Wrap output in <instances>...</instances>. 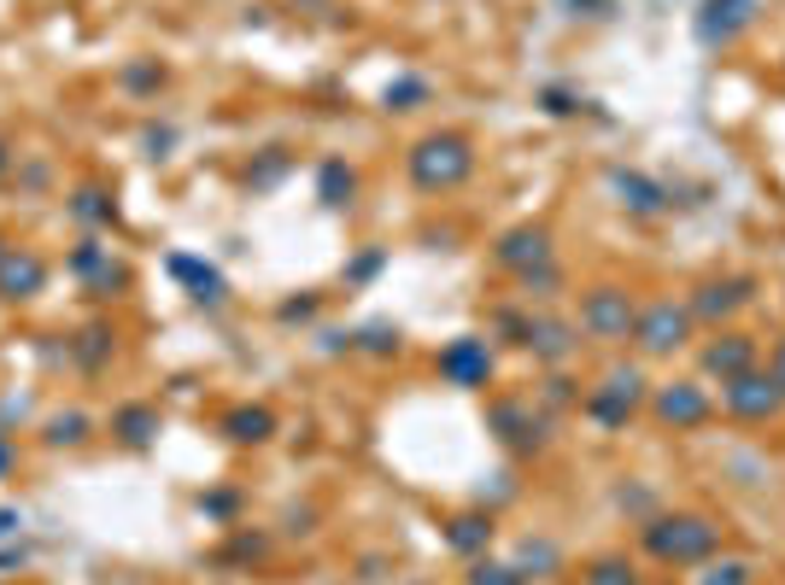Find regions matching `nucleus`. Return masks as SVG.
I'll return each mask as SVG.
<instances>
[{
    "instance_id": "ddd939ff",
    "label": "nucleus",
    "mask_w": 785,
    "mask_h": 585,
    "mask_svg": "<svg viewBox=\"0 0 785 585\" xmlns=\"http://www.w3.org/2000/svg\"><path fill=\"white\" fill-rule=\"evenodd\" d=\"M745 305H751V281L733 276V281L697 287V299H692L686 310H692V317H704V322H721V317H733V310H745Z\"/></svg>"
},
{
    "instance_id": "20e7f679",
    "label": "nucleus",
    "mask_w": 785,
    "mask_h": 585,
    "mask_svg": "<svg viewBox=\"0 0 785 585\" xmlns=\"http://www.w3.org/2000/svg\"><path fill=\"white\" fill-rule=\"evenodd\" d=\"M639 404H645V374L628 363V369H610L604 374V387L587 399V415H592V422H604V428H622Z\"/></svg>"
},
{
    "instance_id": "7c9ffc66",
    "label": "nucleus",
    "mask_w": 785,
    "mask_h": 585,
    "mask_svg": "<svg viewBox=\"0 0 785 585\" xmlns=\"http://www.w3.org/2000/svg\"><path fill=\"white\" fill-rule=\"evenodd\" d=\"M7 456H12V451H7V439H0V469H7Z\"/></svg>"
},
{
    "instance_id": "f257e3e1",
    "label": "nucleus",
    "mask_w": 785,
    "mask_h": 585,
    "mask_svg": "<svg viewBox=\"0 0 785 585\" xmlns=\"http://www.w3.org/2000/svg\"><path fill=\"white\" fill-rule=\"evenodd\" d=\"M469 171H475V153H469L463 135H422L410 146V182H417L422 194H446V187H458Z\"/></svg>"
},
{
    "instance_id": "a878e982",
    "label": "nucleus",
    "mask_w": 785,
    "mask_h": 585,
    "mask_svg": "<svg viewBox=\"0 0 785 585\" xmlns=\"http://www.w3.org/2000/svg\"><path fill=\"white\" fill-rule=\"evenodd\" d=\"M82 428H89V415H53L48 439H53V445H77V439H82Z\"/></svg>"
},
{
    "instance_id": "1a4fd4ad",
    "label": "nucleus",
    "mask_w": 785,
    "mask_h": 585,
    "mask_svg": "<svg viewBox=\"0 0 785 585\" xmlns=\"http://www.w3.org/2000/svg\"><path fill=\"white\" fill-rule=\"evenodd\" d=\"M492 258H499L504 269H522V276H533V269L551 264V235H546V228H510Z\"/></svg>"
},
{
    "instance_id": "0eeeda50",
    "label": "nucleus",
    "mask_w": 785,
    "mask_h": 585,
    "mask_svg": "<svg viewBox=\"0 0 785 585\" xmlns=\"http://www.w3.org/2000/svg\"><path fill=\"white\" fill-rule=\"evenodd\" d=\"M651 410H656V422H663V428H697L710 415V392L697 381H669V387H656Z\"/></svg>"
},
{
    "instance_id": "4be33fe9",
    "label": "nucleus",
    "mask_w": 785,
    "mask_h": 585,
    "mask_svg": "<svg viewBox=\"0 0 785 585\" xmlns=\"http://www.w3.org/2000/svg\"><path fill=\"white\" fill-rule=\"evenodd\" d=\"M118 428H123V439H130V445H147V439L159 433V415H153V410H123Z\"/></svg>"
},
{
    "instance_id": "5701e85b",
    "label": "nucleus",
    "mask_w": 785,
    "mask_h": 585,
    "mask_svg": "<svg viewBox=\"0 0 785 585\" xmlns=\"http://www.w3.org/2000/svg\"><path fill=\"white\" fill-rule=\"evenodd\" d=\"M697 585H751V562H710Z\"/></svg>"
},
{
    "instance_id": "7ed1b4c3",
    "label": "nucleus",
    "mask_w": 785,
    "mask_h": 585,
    "mask_svg": "<svg viewBox=\"0 0 785 585\" xmlns=\"http://www.w3.org/2000/svg\"><path fill=\"white\" fill-rule=\"evenodd\" d=\"M686 333H692V310L674 305V299H656L651 310H639V322H633V340L645 358H669V351L686 346Z\"/></svg>"
},
{
    "instance_id": "f03ea898",
    "label": "nucleus",
    "mask_w": 785,
    "mask_h": 585,
    "mask_svg": "<svg viewBox=\"0 0 785 585\" xmlns=\"http://www.w3.org/2000/svg\"><path fill=\"white\" fill-rule=\"evenodd\" d=\"M721 545V527L710 515H656L645 527V551L656 562H704Z\"/></svg>"
},
{
    "instance_id": "9d476101",
    "label": "nucleus",
    "mask_w": 785,
    "mask_h": 585,
    "mask_svg": "<svg viewBox=\"0 0 785 585\" xmlns=\"http://www.w3.org/2000/svg\"><path fill=\"white\" fill-rule=\"evenodd\" d=\"M41 281H48V264H41L35 253L7 246V258H0V299H35Z\"/></svg>"
},
{
    "instance_id": "6ab92c4d",
    "label": "nucleus",
    "mask_w": 785,
    "mask_h": 585,
    "mask_svg": "<svg viewBox=\"0 0 785 585\" xmlns=\"http://www.w3.org/2000/svg\"><path fill=\"white\" fill-rule=\"evenodd\" d=\"M230 439H241V445H258V439H271L276 433V415L271 410H230Z\"/></svg>"
},
{
    "instance_id": "f8f14e48",
    "label": "nucleus",
    "mask_w": 785,
    "mask_h": 585,
    "mask_svg": "<svg viewBox=\"0 0 785 585\" xmlns=\"http://www.w3.org/2000/svg\"><path fill=\"white\" fill-rule=\"evenodd\" d=\"M756 0H710L704 18H697V41H710V48H721V41H733L738 30L751 24Z\"/></svg>"
},
{
    "instance_id": "b1692460",
    "label": "nucleus",
    "mask_w": 785,
    "mask_h": 585,
    "mask_svg": "<svg viewBox=\"0 0 785 585\" xmlns=\"http://www.w3.org/2000/svg\"><path fill=\"white\" fill-rule=\"evenodd\" d=\"M428 94V82H417V76H405V82H392L387 89V106H399V112H410L417 106V100Z\"/></svg>"
},
{
    "instance_id": "2f4dec72",
    "label": "nucleus",
    "mask_w": 785,
    "mask_h": 585,
    "mask_svg": "<svg viewBox=\"0 0 785 585\" xmlns=\"http://www.w3.org/2000/svg\"><path fill=\"white\" fill-rule=\"evenodd\" d=\"M0 258H7V246H0Z\"/></svg>"
},
{
    "instance_id": "c756f323",
    "label": "nucleus",
    "mask_w": 785,
    "mask_h": 585,
    "mask_svg": "<svg viewBox=\"0 0 785 585\" xmlns=\"http://www.w3.org/2000/svg\"><path fill=\"white\" fill-rule=\"evenodd\" d=\"M7 164H12V153H7V141H0V176H7Z\"/></svg>"
},
{
    "instance_id": "dca6fc26",
    "label": "nucleus",
    "mask_w": 785,
    "mask_h": 585,
    "mask_svg": "<svg viewBox=\"0 0 785 585\" xmlns=\"http://www.w3.org/2000/svg\"><path fill=\"white\" fill-rule=\"evenodd\" d=\"M317 194H323V205H335V212H340V205H353V194H358V176L346 171L340 158H328L323 171H317Z\"/></svg>"
},
{
    "instance_id": "9b49d317",
    "label": "nucleus",
    "mask_w": 785,
    "mask_h": 585,
    "mask_svg": "<svg viewBox=\"0 0 785 585\" xmlns=\"http://www.w3.org/2000/svg\"><path fill=\"white\" fill-rule=\"evenodd\" d=\"M751 363H756V340H751V333H721V340L704 346V369L721 374V381L751 374Z\"/></svg>"
},
{
    "instance_id": "39448f33",
    "label": "nucleus",
    "mask_w": 785,
    "mask_h": 585,
    "mask_svg": "<svg viewBox=\"0 0 785 585\" xmlns=\"http://www.w3.org/2000/svg\"><path fill=\"white\" fill-rule=\"evenodd\" d=\"M633 322H639V310L622 287H592L581 299V328L598 333V340H628Z\"/></svg>"
},
{
    "instance_id": "cd10ccee",
    "label": "nucleus",
    "mask_w": 785,
    "mask_h": 585,
    "mask_svg": "<svg viewBox=\"0 0 785 585\" xmlns=\"http://www.w3.org/2000/svg\"><path fill=\"white\" fill-rule=\"evenodd\" d=\"M587 585H633V574L622 568V562H598V568H592V579Z\"/></svg>"
},
{
    "instance_id": "c85d7f7f",
    "label": "nucleus",
    "mask_w": 785,
    "mask_h": 585,
    "mask_svg": "<svg viewBox=\"0 0 785 585\" xmlns=\"http://www.w3.org/2000/svg\"><path fill=\"white\" fill-rule=\"evenodd\" d=\"M768 374H774V381H779V387H785V340H779V346H774V358H768Z\"/></svg>"
},
{
    "instance_id": "aec40b11",
    "label": "nucleus",
    "mask_w": 785,
    "mask_h": 585,
    "mask_svg": "<svg viewBox=\"0 0 785 585\" xmlns=\"http://www.w3.org/2000/svg\"><path fill=\"white\" fill-rule=\"evenodd\" d=\"M446 538H451V551H481L487 545V538H492V521L487 515H458V521H451V527H446Z\"/></svg>"
},
{
    "instance_id": "4468645a",
    "label": "nucleus",
    "mask_w": 785,
    "mask_h": 585,
    "mask_svg": "<svg viewBox=\"0 0 785 585\" xmlns=\"http://www.w3.org/2000/svg\"><path fill=\"white\" fill-rule=\"evenodd\" d=\"M610 187H615V199H622L628 212H639V217H651V212L669 205L663 187H656L651 176H639V171H610Z\"/></svg>"
},
{
    "instance_id": "a211bd4d",
    "label": "nucleus",
    "mask_w": 785,
    "mask_h": 585,
    "mask_svg": "<svg viewBox=\"0 0 785 585\" xmlns=\"http://www.w3.org/2000/svg\"><path fill=\"white\" fill-rule=\"evenodd\" d=\"M522 346H533V358H546V363H557V358H569V328L563 322H528V340Z\"/></svg>"
},
{
    "instance_id": "f3484780",
    "label": "nucleus",
    "mask_w": 785,
    "mask_h": 585,
    "mask_svg": "<svg viewBox=\"0 0 785 585\" xmlns=\"http://www.w3.org/2000/svg\"><path fill=\"white\" fill-rule=\"evenodd\" d=\"M171 269L194 287L200 305H223V276H217V269H205V264H194V258H171Z\"/></svg>"
},
{
    "instance_id": "393cba45",
    "label": "nucleus",
    "mask_w": 785,
    "mask_h": 585,
    "mask_svg": "<svg viewBox=\"0 0 785 585\" xmlns=\"http://www.w3.org/2000/svg\"><path fill=\"white\" fill-rule=\"evenodd\" d=\"M469 585H522V574H516V568H499V562H475Z\"/></svg>"
},
{
    "instance_id": "412c9836",
    "label": "nucleus",
    "mask_w": 785,
    "mask_h": 585,
    "mask_svg": "<svg viewBox=\"0 0 785 585\" xmlns=\"http://www.w3.org/2000/svg\"><path fill=\"white\" fill-rule=\"evenodd\" d=\"M533 568H540V574L557 568V545H551V538H528V545H522V562H516V574L528 579Z\"/></svg>"
},
{
    "instance_id": "423d86ee",
    "label": "nucleus",
    "mask_w": 785,
    "mask_h": 585,
    "mask_svg": "<svg viewBox=\"0 0 785 585\" xmlns=\"http://www.w3.org/2000/svg\"><path fill=\"white\" fill-rule=\"evenodd\" d=\"M785 404V387L774 381V374H738V381H727V410L738 415V422H768V415H779Z\"/></svg>"
},
{
    "instance_id": "2eb2a0df",
    "label": "nucleus",
    "mask_w": 785,
    "mask_h": 585,
    "mask_svg": "<svg viewBox=\"0 0 785 585\" xmlns=\"http://www.w3.org/2000/svg\"><path fill=\"white\" fill-rule=\"evenodd\" d=\"M492 433H499L504 445L528 451V445H540V415L528 404H492Z\"/></svg>"
},
{
    "instance_id": "6e6552de",
    "label": "nucleus",
    "mask_w": 785,
    "mask_h": 585,
    "mask_svg": "<svg viewBox=\"0 0 785 585\" xmlns=\"http://www.w3.org/2000/svg\"><path fill=\"white\" fill-rule=\"evenodd\" d=\"M440 374L451 387H487V374H492V351L487 340H451L440 351Z\"/></svg>"
},
{
    "instance_id": "bb28decb",
    "label": "nucleus",
    "mask_w": 785,
    "mask_h": 585,
    "mask_svg": "<svg viewBox=\"0 0 785 585\" xmlns=\"http://www.w3.org/2000/svg\"><path fill=\"white\" fill-rule=\"evenodd\" d=\"M71 212H77V217H89V223H112V205L100 199L94 187H89V194H77V205H71Z\"/></svg>"
}]
</instances>
